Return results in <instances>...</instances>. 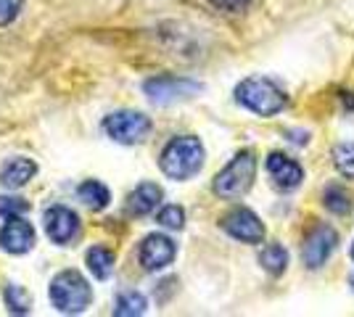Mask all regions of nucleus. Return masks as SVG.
<instances>
[{"label":"nucleus","mask_w":354,"mask_h":317,"mask_svg":"<svg viewBox=\"0 0 354 317\" xmlns=\"http://www.w3.org/2000/svg\"><path fill=\"white\" fill-rule=\"evenodd\" d=\"M30 211V201L19 196H0V217H21Z\"/></svg>","instance_id":"obj_23"},{"label":"nucleus","mask_w":354,"mask_h":317,"mask_svg":"<svg viewBox=\"0 0 354 317\" xmlns=\"http://www.w3.org/2000/svg\"><path fill=\"white\" fill-rule=\"evenodd\" d=\"M43 225L45 236L56 246H66V243H72L80 236V217H77V211H72L64 204H56V206L45 209Z\"/></svg>","instance_id":"obj_10"},{"label":"nucleus","mask_w":354,"mask_h":317,"mask_svg":"<svg viewBox=\"0 0 354 317\" xmlns=\"http://www.w3.org/2000/svg\"><path fill=\"white\" fill-rule=\"evenodd\" d=\"M148 312V299L138 291H122L114 302V315L117 317H140Z\"/></svg>","instance_id":"obj_16"},{"label":"nucleus","mask_w":354,"mask_h":317,"mask_svg":"<svg viewBox=\"0 0 354 317\" xmlns=\"http://www.w3.org/2000/svg\"><path fill=\"white\" fill-rule=\"evenodd\" d=\"M37 175V164L27 156H14L0 166V185L8 191H19Z\"/></svg>","instance_id":"obj_13"},{"label":"nucleus","mask_w":354,"mask_h":317,"mask_svg":"<svg viewBox=\"0 0 354 317\" xmlns=\"http://www.w3.org/2000/svg\"><path fill=\"white\" fill-rule=\"evenodd\" d=\"M336 246H339V233L330 225L320 222V225L312 227V233L304 238L301 259H304V265L310 270H320L325 262H328V257L336 251Z\"/></svg>","instance_id":"obj_8"},{"label":"nucleus","mask_w":354,"mask_h":317,"mask_svg":"<svg viewBox=\"0 0 354 317\" xmlns=\"http://www.w3.org/2000/svg\"><path fill=\"white\" fill-rule=\"evenodd\" d=\"M220 225L230 238H236V241H241V243H262L267 236L262 220H259L251 209H246V206L230 209L225 217H222Z\"/></svg>","instance_id":"obj_7"},{"label":"nucleus","mask_w":354,"mask_h":317,"mask_svg":"<svg viewBox=\"0 0 354 317\" xmlns=\"http://www.w3.org/2000/svg\"><path fill=\"white\" fill-rule=\"evenodd\" d=\"M201 88H204L201 82L188 79V77H175V75H159L143 82V93L148 95V101H153V104L159 106L193 98V95L201 93Z\"/></svg>","instance_id":"obj_6"},{"label":"nucleus","mask_w":354,"mask_h":317,"mask_svg":"<svg viewBox=\"0 0 354 317\" xmlns=\"http://www.w3.org/2000/svg\"><path fill=\"white\" fill-rule=\"evenodd\" d=\"M352 286H354V278H352Z\"/></svg>","instance_id":"obj_27"},{"label":"nucleus","mask_w":354,"mask_h":317,"mask_svg":"<svg viewBox=\"0 0 354 317\" xmlns=\"http://www.w3.org/2000/svg\"><path fill=\"white\" fill-rule=\"evenodd\" d=\"M177 257V246L169 236L162 233H151L143 238L140 249H138V262L143 265V270L148 272H162L167 270Z\"/></svg>","instance_id":"obj_9"},{"label":"nucleus","mask_w":354,"mask_h":317,"mask_svg":"<svg viewBox=\"0 0 354 317\" xmlns=\"http://www.w3.org/2000/svg\"><path fill=\"white\" fill-rule=\"evenodd\" d=\"M3 296H6V304H8V309H11L14 315H30L32 296L24 291V288L19 286V283H6Z\"/></svg>","instance_id":"obj_19"},{"label":"nucleus","mask_w":354,"mask_h":317,"mask_svg":"<svg viewBox=\"0 0 354 317\" xmlns=\"http://www.w3.org/2000/svg\"><path fill=\"white\" fill-rule=\"evenodd\" d=\"M77 196L80 201L90 206L93 211H101L109 206V201H111V193H109V188H106L101 180H85L80 188H77Z\"/></svg>","instance_id":"obj_15"},{"label":"nucleus","mask_w":354,"mask_h":317,"mask_svg":"<svg viewBox=\"0 0 354 317\" xmlns=\"http://www.w3.org/2000/svg\"><path fill=\"white\" fill-rule=\"evenodd\" d=\"M212 6H217L222 11H230V14H241V11H246V6H249L251 0H209Z\"/></svg>","instance_id":"obj_25"},{"label":"nucleus","mask_w":354,"mask_h":317,"mask_svg":"<svg viewBox=\"0 0 354 317\" xmlns=\"http://www.w3.org/2000/svg\"><path fill=\"white\" fill-rule=\"evenodd\" d=\"M257 175V156L254 151H238L227 164L217 172L212 191L220 198H241L254 182Z\"/></svg>","instance_id":"obj_4"},{"label":"nucleus","mask_w":354,"mask_h":317,"mask_svg":"<svg viewBox=\"0 0 354 317\" xmlns=\"http://www.w3.org/2000/svg\"><path fill=\"white\" fill-rule=\"evenodd\" d=\"M236 104L257 117H275L288 106V95L267 77H246L238 82Z\"/></svg>","instance_id":"obj_2"},{"label":"nucleus","mask_w":354,"mask_h":317,"mask_svg":"<svg viewBox=\"0 0 354 317\" xmlns=\"http://www.w3.org/2000/svg\"><path fill=\"white\" fill-rule=\"evenodd\" d=\"M333 164L344 177L354 180V143H339L333 146Z\"/></svg>","instance_id":"obj_21"},{"label":"nucleus","mask_w":354,"mask_h":317,"mask_svg":"<svg viewBox=\"0 0 354 317\" xmlns=\"http://www.w3.org/2000/svg\"><path fill=\"white\" fill-rule=\"evenodd\" d=\"M21 6H24V0H0V27L11 24L21 11Z\"/></svg>","instance_id":"obj_24"},{"label":"nucleus","mask_w":354,"mask_h":317,"mask_svg":"<svg viewBox=\"0 0 354 317\" xmlns=\"http://www.w3.org/2000/svg\"><path fill=\"white\" fill-rule=\"evenodd\" d=\"M159 225L167 227V230H183L185 227V209L177 206V204H169V206H162L159 214H156Z\"/></svg>","instance_id":"obj_22"},{"label":"nucleus","mask_w":354,"mask_h":317,"mask_svg":"<svg viewBox=\"0 0 354 317\" xmlns=\"http://www.w3.org/2000/svg\"><path fill=\"white\" fill-rule=\"evenodd\" d=\"M35 246V227L24 217H6L0 227V249L8 254H27Z\"/></svg>","instance_id":"obj_12"},{"label":"nucleus","mask_w":354,"mask_h":317,"mask_svg":"<svg viewBox=\"0 0 354 317\" xmlns=\"http://www.w3.org/2000/svg\"><path fill=\"white\" fill-rule=\"evenodd\" d=\"M106 137H111L119 146H138L143 143L148 135H151V119H148L143 111H133V108H122V111H114L109 114L104 122Z\"/></svg>","instance_id":"obj_5"},{"label":"nucleus","mask_w":354,"mask_h":317,"mask_svg":"<svg viewBox=\"0 0 354 317\" xmlns=\"http://www.w3.org/2000/svg\"><path fill=\"white\" fill-rule=\"evenodd\" d=\"M323 204L330 214H346V211L352 209V198L346 193V188H341V185H328L325 188Z\"/></svg>","instance_id":"obj_20"},{"label":"nucleus","mask_w":354,"mask_h":317,"mask_svg":"<svg viewBox=\"0 0 354 317\" xmlns=\"http://www.w3.org/2000/svg\"><path fill=\"white\" fill-rule=\"evenodd\" d=\"M162 198H164V191L156 182H140L133 193H130V198H127V211L133 217H146V214H151V211L162 204Z\"/></svg>","instance_id":"obj_14"},{"label":"nucleus","mask_w":354,"mask_h":317,"mask_svg":"<svg viewBox=\"0 0 354 317\" xmlns=\"http://www.w3.org/2000/svg\"><path fill=\"white\" fill-rule=\"evenodd\" d=\"M85 265L93 272V278L106 280L111 275V270H114V254L109 249H104V246H93L88 254H85Z\"/></svg>","instance_id":"obj_17"},{"label":"nucleus","mask_w":354,"mask_h":317,"mask_svg":"<svg viewBox=\"0 0 354 317\" xmlns=\"http://www.w3.org/2000/svg\"><path fill=\"white\" fill-rule=\"evenodd\" d=\"M48 296H50V304L59 309L61 315H80L93 302V286L82 272L61 270L53 275Z\"/></svg>","instance_id":"obj_3"},{"label":"nucleus","mask_w":354,"mask_h":317,"mask_svg":"<svg viewBox=\"0 0 354 317\" xmlns=\"http://www.w3.org/2000/svg\"><path fill=\"white\" fill-rule=\"evenodd\" d=\"M259 265L270 275H283L286 267H288V251L283 249L281 243H267L265 249L259 251Z\"/></svg>","instance_id":"obj_18"},{"label":"nucleus","mask_w":354,"mask_h":317,"mask_svg":"<svg viewBox=\"0 0 354 317\" xmlns=\"http://www.w3.org/2000/svg\"><path fill=\"white\" fill-rule=\"evenodd\" d=\"M352 259H354V243H352Z\"/></svg>","instance_id":"obj_26"},{"label":"nucleus","mask_w":354,"mask_h":317,"mask_svg":"<svg viewBox=\"0 0 354 317\" xmlns=\"http://www.w3.org/2000/svg\"><path fill=\"white\" fill-rule=\"evenodd\" d=\"M265 169H267V175H270V180H272V185H275L278 191H294V188H299L301 180H304V169H301V164L294 162V159H288V156L281 151H275L267 156Z\"/></svg>","instance_id":"obj_11"},{"label":"nucleus","mask_w":354,"mask_h":317,"mask_svg":"<svg viewBox=\"0 0 354 317\" xmlns=\"http://www.w3.org/2000/svg\"><path fill=\"white\" fill-rule=\"evenodd\" d=\"M204 159H207V151H204V143L198 137L177 135L162 148L159 169L164 172V177L183 182V180H191V177H196L201 172Z\"/></svg>","instance_id":"obj_1"}]
</instances>
